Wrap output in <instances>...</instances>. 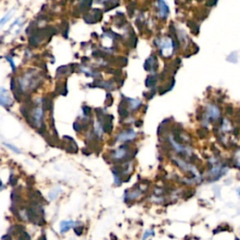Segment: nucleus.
<instances>
[{
  "mask_svg": "<svg viewBox=\"0 0 240 240\" xmlns=\"http://www.w3.org/2000/svg\"><path fill=\"white\" fill-rule=\"evenodd\" d=\"M127 153H128V147L126 146H121L119 148V149H117L116 152H114V158L117 160H124L125 159V157L127 156Z\"/></svg>",
  "mask_w": 240,
  "mask_h": 240,
  "instance_id": "7ed1b4c3",
  "label": "nucleus"
},
{
  "mask_svg": "<svg viewBox=\"0 0 240 240\" xmlns=\"http://www.w3.org/2000/svg\"><path fill=\"white\" fill-rule=\"evenodd\" d=\"M135 137H136V133L134 132L132 129H129V131H125L120 134H118L117 140L122 141V142H126V141L132 140V139H134Z\"/></svg>",
  "mask_w": 240,
  "mask_h": 240,
  "instance_id": "f257e3e1",
  "label": "nucleus"
},
{
  "mask_svg": "<svg viewBox=\"0 0 240 240\" xmlns=\"http://www.w3.org/2000/svg\"><path fill=\"white\" fill-rule=\"evenodd\" d=\"M7 60L9 62V63H11V67H12V71H15V70H16V67H15V65H14V63H13V61H12V58L11 56H7Z\"/></svg>",
  "mask_w": 240,
  "mask_h": 240,
  "instance_id": "9d476101",
  "label": "nucleus"
},
{
  "mask_svg": "<svg viewBox=\"0 0 240 240\" xmlns=\"http://www.w3.org/2000/svg\"><path fill=\"white\" fill-rule=\"evenodd\" d=\"M5 145H6L8 147H9L11 148V149H12V151H14V152H16V153H20V151L18 150V148H16V147H14L13 146H11V145H9V143H5Z\"/></svg>",
  "mask_w": 240,
  "mask_h": 240,
  "instance_id": "9b49d317",
  "label": "nucleus"
},
{
  "mask_svg": "<svg viewBox=\"0 0 240 240\" xmlns=\"http://www.w3.org/2000/svg\"><path fill=\"white\" fill-rule=\"evenodd\" d=\"M11 11H9L8 14H6V16H4V17L2 18V20H1V26H4L5 22L8 21V20H9V18L11 17Z\"/></svg>",
  "mask_w": 240,
  "mask_h": 240,
  "instance_id": "6e6552de",
  "label": "nucleus"
},
{
  "mask_svg": "<svg viewBox=\"0 0 240 240\" xmlns=\"http://www.w3.org/2000/svg\"><path fill=\"white\" fill-rule=\"evenodd\" d=\"M74 232L77 236H81V234H83V227H75Z\"/></svg>",
  "mask_w": 240,
  "mask_h": 240,
  "instance_id": "1a4fd4ad",
  "label": "nucleus"
},
{
  "mask_svg": "<svg viewBox=\"0 0 240 240\" xmlns=\"http://www.w3.org/2000/svg\"><path fill=\"white\" fill-rule=\"evenodd\" d=\"M159 5H160V16L162 18H167L168 14H169V8L165 4V2L163 1H160L159 2Z\"/></svg>",
  "mask_w": 240,
  "mask_h": 240,
  "instance_id": "20e7f679",
  "label": "nucleus"
},
{
  "mask_svg": "<svg viewBox=\"0 0 240 240\" xmlns=\"http://www.w3.org/2000/svg\"><path fill=\"white\" fill-rule=\"evenodd\" d=\"M119 114H120V116L121 117H126L128 116V111H127V109L126 107L124 106V105H120L119 106Z\"/></svg>",
  "mask_w": 240,
  "mask_h": 240,
  "instance_id": "0eeeda50",
  "label": "nucleus"
},
{
  "mask_svg": "<svg viewBox=\"0 0 240 240\" xmlns=\"http://www.w3.org/2000/svg\"><path fill=\"white\" fill-rule=\"evenodd\" d=\"M83 111H84V114H85V116H87V114H89V113H90V108L89 107H87V106H84L83 107Z\"/></svg>",
  "mask_w": 240,
  "mask_h": 240,
  "instance_id": "f8f14e48",
  "label": "nucleus"
},
{
  "mask_svg": "<svg viewBox=\"0 0 240 240\" xmlns=\"http://www.w3.org/2000/svg\"><path fill=\"white\" fill-rule=\"evenodd\" d=\"M0 102L3 106H11V100L8 92L4 88H1V94H0Z\"/></svg>",
  "mask_w": 240,
  "mask_h": 240,
  "instance_id": "f03ea898",
  "label": "nucleus"
},
{
  "mask_svg": "<svg viewBox=\"0 0 240 240\" xmlns=\"http://www.w3.org/2000/svg\"><path fill=\"white\" fill-rule=\"evenodd\" d=\"M40 240H46V237H45V236H42L41 237H40Z\"/></svg>",
  "mask_w": 240,
  "mask_h": 240,
  "instance_id": "ddd939ff",
  "label": "nucleus"
},
{
  "mask_svg": "<svg viewBox=\"0 0 240 240\" xmlns=\"http://www.w3.org/2000/svg\"><path fill=\"white\" fill-rule=\"evenodd\" d=\"M156 82H157L156 76H148V78L146 79V86H148V87H152V86L155 85Z\"/></svg>",
  "mask_w": 240,
  "mask_h": 240,
  "instance_id": "423d86ee",
  "label": "nucleus"
},
{
  "mask_svg": "<svg viewBox=\"0 0 240 240\" xmlns=\"http://www.w3.org/2000/svg\"><path fill=\"white\" fill-rule=\"evenodd\" d=\"M74 225V222H72V220H69V222H66V220H64V222H62L60 223V228H61V233H66L67 231H69V230L70 229V227H72Z\"/></svg>",
  "mask_w": 240,
  "mask_h": 240,
  "instance_id": "39448f33",
  "label": "nucleus"
}]
</instances>
